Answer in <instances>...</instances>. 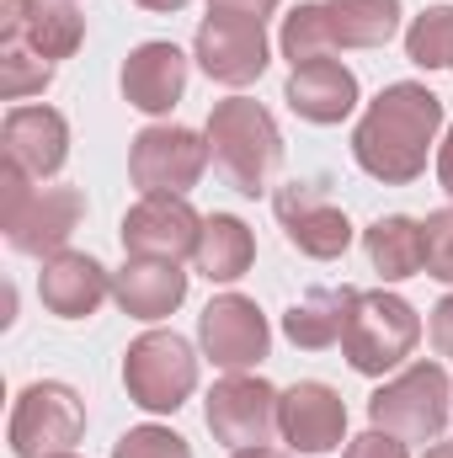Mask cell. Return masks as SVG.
I'll return each mask as SVG.
<instances>
[{"mask_svg": "<svg viewBox=\"0 0 453 458\" xmlns=\"http://www.w3.org/2000/svg\"><path fill=\"white\" fill-rule=\"evenodd\" d=\"M192 261H198V272L209 283H240L251 272V261H256V234H251L245 219H235V214H209Z\"/></svg>", "mask_w": 453, "mask_h": 458, "instance_id": "7402d4cb", "label": "cell"}, {"mask_svg": "<svg viewBox=\"0 0 453 458\" xmlns=\"http://www.w3.org/2000/svg\"><path fill=\"white\" fill-rule=\"evenodd\" d=\"M427 458H453V443H432V448H427Z\"/></svg>", "mask_w": 453, "mask_h": 458, "instance_id": "8d00e7d4", "label": "cell"}, {"mask_svg": "<svg viewBox=\"0 0 453 458\" xmlns=\"http://www.w3.org/2000/svg\"><path fill=\"white\" fill-rule=\"evenodd\" d=\"M209 171V133H192V128H176V123H155L144 133H133L128 144V176L133 187L150 198V192H176L187 198Z\"/></svg>", "mask_w": 453, "mask_h": 458, "instance_id": "ba28073f", "label": "cell"}, {"mask_svg": "<svg viewBox=\"0 0 453 458\" xmlns=\"http://www.w3.org/2000/svg\"><path fill=\"white\" fill-rule=\"evenodd\" d=\"M123 102L128 107H139V113L150 117H166L176 102H182V91H187V54L176 48V43H139L128 59H123Z\"/></svg>", "mask_w": 453, "mask_h": 458, "instance_id": "e0dca14e", "label": "cell"}, {"mask_svg": "<svg viewBox=\"0 0 453 458\" xmlns=\"http://www.w3.org/2000/svg\"><path fill=\"white\" fill-rule=\"evenodd\" d=\"M331 48H384L400 32V0H321Z\"/></svg>", "mask_w": 453, "mask_h": 458, "instance_id": "44dd1931", "label": "cell"}, {"mask_svg": "<svg viewBox=\"0 0 453 458\" xmlns=\"http://www.w3.org/2000/svg\"><path fill=\"white\" fill-rule=\"evenodd\" d=\"M363 250H368V261L384 283H406V277L422 272V225L406 219V214L373 219L363 229Z\"/></svg>", "mask_w": 453, "mask_h": 458, "instance_id": "603a6c76", "label": "cell"}, {"mask_svg": "<svg viewBox=\"0 0 453 458\" xmlns=\"http://www.w3.org/2000/svg\"><path fill=\"white\" fill-rule=\"evenodd\" d=\"M198 342H203V357L225 373H245L267 357L272 346V331H267V315L256 310V299L245 293H219L203 315H198Z\"/></svg>", "mask_w": 453, "mask_h": 458, "instance_id": "7c38bea8", "label": "cell"}, {"mask_svg": "<svg viewBox=\"0 0 453 458\" xmlns=\"http://www.w3.org/2000/svg\"><path fill=\"white\" fill-rule=\"evenodd\" d=\"M198 240H203V214L176 192H150L123 214V250L139 261L182 267L187 256H198Z\"/></svg>", "mask_w": 453, "mask_h": 458, "instance_id": "30bf717a", "label": "cell"}, {"mask_svg": "<svg viewBox=\"0 0 453 458\" xmlns=\"http://www.w3.org/2000/svg\"><path fill=\"white\" fill-rule=\"evenodd\" d=\"M0 139H5V160L21 165L32 182L59 176L70 160V123L54 107H11Z\"/></svg>", "mask_w": 453, "mask_h": 458, "instance_id": "2e32d148", "label": "cell"}, {"mask_svg": "<svg viewBox=\"0 0 453 458\" xmlns=\"http://www.w3.org/2000/svg\"><path fill=\"white\" fill-rule=\"evenodd\" d=\"M352 304H357V288H315L283 315V336L294 346H304V352H326L346 336Z\"/></svg>", "mask_w": 453, "mask_h": 458, "instance_id": "ffe728a7", "label": "cell"}, {"mask_svg": "<svg viewBox=\"0 0 453 458\" xmlns=\"http://www.w3.org/2000/svg\"><path fill=\"white\" fill-rule=\"evenodd\" d=\"M209 155L214 165L225 171V182L240 192V198H261L267 192V176L283 155V133L272 113L251 97H229V102H214L209 113Z\"/></svg>", "mask_w": 453, "mask_h": 458, "instance_id": "3957f363", "label": "cell"}, {"mask_svg": "<svg viewBox=\"0 0 453 458\" xmlns=\"http://www.w3.org/2000/svg\"><path fill=\"white\" fill-rule=\"evenodd\" d=\"M453 416V384L443 362H411L368 400V421L379 432H395L400 443H443Z\"/></svg>", "mask_w": 453, "mask_h": 458, "instance_id": "277c9868", "label": "cell"}, {"mask_svg": "<svg viewBox=\"0 0 453 458\" xmlns=\"http://www.w3.org/2000/svg\"><path fill=\"white\" fill-rule=\"evenodd\" d=\"M278 48H283V59H288L294 70L337 54V48H331V32H326V11H321V0H304V5H294V11L283 16Z\"/></svg>", "mask_w": 453, "mask_h": 458, "instance_id": "d4e9b609", "label": "cell"}, {"mask_svg": "<svg viewBox=\"0 0 453 458\" xmlns=\"http://www.w3.org/2000/svg\"><path fill=\"white\" fill-rule=\"evenodd\" d=\"M278 432L294 454H331L346 443V405L331 384L321 378H304L294 389H283L278 400Z\"/></svg>", "mask_w": 453, "mask_h": 458, "instance_id": "4fadbf2b", "label": "cell"}, {"mask_svg": "<svg viewBox=\"0 0 453 458\" xmlns=\"http://www.w3.org/2000/svg\"><path fill=\"white\" fill-rule=\"evenodd\" d=\"M38 0H0V43H21Z\"/></svg>", "mask_w": 453, "mask_h": 458, "instance_id": "4dcf8cb0", "label": "cell"}, {"mask_svg": "<svg viewBox=\"0 0 453 458\" xmlns=\"http://www.w3.org/2000/svg\"><path fill=\"white\" fill-rule=\"evenodd\" d=\"M81 214H86V198L75 187H32V176L5 160V171H0V229L11 240V250L38 256V261L59 256L70 245V234L81 229Z\"/></svg>", "mask_w": 453, "mask_h": 458, "instance_id": "7a4b0ae2", "label": "cell"}, {"mask_svg": "<svg viewBox=\"0 0 453 458\" xmlns=\"http://www.w3.org/2000/svg\"><path fill=\"white\" fill-rule=\"evenodd\" d=\"M54 458H75V454H54Z\"/></svg>", "mask_w": 453, "mask_h": 458, "instance_id": "74e56055", "label": "cell"}, {"mask_svg": "<svg viewBox=\"0 0 453 458\" xmlns=\"http://www.w3.org/2000/svg\"><path fill=\"white\" fill-rule=\"evenodd\" d=\"M341 458H411V443H400L395 432L368 427L363 437H352V443H346V454H341Z\"/></svg>", "mask_w": 453, "mask_h": 458, "instance_id": "f546056e", "label": "cell"}, {"mask_svg": "<svg viewBox=\"0 0 453 458\" xmlns=\"http://www.w3.org/2000/svg\"><path fill=\"white\" fill-rule=\"evenodd\" d=\"M113 299H117L123 315L155 326V320H166V315L182 310V299H187V272H182L176 261H139V256H128L123 272H113Z\"/></svg>", "mask_w": 453, "mask_h": 458, "instance_id": "ac0fdd59", "label": "cell"}, {"mask_svg": "<svg viewBox=\"0 0 453 458\" xmlns=\"http://www.w3.org/2000/svg\"><path fill=\"white\" fill-rule=\"evenodd\" d=\"M278 389L267 378H251V373H229L209 389V405H203V421L209 432L235 448H267L272 432H278Z\"/></svg>", "mask_w": 453, "mask_h": 458, "instance_id": "8fae6325", "label": "cell"}, {"mask_svg": "<svg viewBox=\"0 0 453 458\" xmlns=\"http://www.w3.org/2000/svg\"><path fill=\"white\" fill-rule=\"evenodd\" d=\"M107 293H113V272H107L97 256H86V250H59V256H48L43 272H38V299H43V310L59 315V320H86V315H97Z\"/></svg>", "mask_w": 453, "mask_h": 458, "instance_id": "9a60e30c", "label": "cell"}, {"mask_svg": "<svg viewBox=\"0 0 453 458\" xmlns=\"http://www.w3.org/2000/svg\"><path fill=\"white\" fill-rule=\"evenodd\" d=\"M192 59L219 86H251V81H261V70L272 64L267 21L261 16H240V11H209L203 27H198Z\"/></svg>", "mask_w": 453, "mask_h": 458, "instance_id": "9c48e42d", "label": "cell"}, {"mask_svg": "<svg viewBox=\"0 0 453 458\" xmlns=\"http://www.w3.org/2000/svg\"><path fill=\"white\" fill-rule=\"evenodd\" d=\"M21 43H27L38 59L59 64V59H70V54L86 43V16H81L70 0H38V11H32Z\"/></svg>", "mask_w": 453, "mask_h": 458, "instance_id": "cb8c5ba5", "label": "cell"}, {"mask_svg": "<svg viewBox=\"0 0 453 458\" xmlns=\"http://www.w3.org/2000/svg\"><path fill=\"white\" fill-rule=\"evenodd\" d=\"M432 346H438V357H453V293L449 299H438V310H432Z\"/></svg>", "mask_w": 453, "mask_h": 458, "instance_id": "1f68e13d", "label": "cell"}, {"mask_svg": "<svg viewBox=\"0 0 453 458\" xmlns=\"http://www.w3.org/2000/svg\"><path fill=\"white\" fill-rule=\"evenodd\" d=\"M422 267H427V277L453 283V208L427 214V225H422Z\"/></svg>", "mask_w": 453, "mask_h": 458, "instance_id": "f1b7e54d", "label": "cell"}, {"mask_svg": "<svg viewBox=\"0 0 453 458\" xmlns=\"http://www.w3.org/2000/svg\"><path fill=\"white\" fill-rule=\"evenodd\" d=\"M272 208H278V219L288 229V245L304 250V256H315V261H337L341 250L352 245L346 214H341L315 182H288V187L272 198Z\"/></svg>", "mask_w": 453, "mask_h": 458, "instance_id": "5bb4252c", "label": "cell"}, {"mask_svg": "<svg viewBox=\"0 0 453 458\" xmlns=\"http://www.w3.org/2000/svg\"><path fill=\"white\" fill-rule=\"evenodd\" d=\"M113 458H192V448L171 427H128L113 443Z\"/></svg>", "mask_w": 453, "mask_h": 458, "instance_id": "83f0119b", "label": "cell"}, {"mask_svg": "<svg viewBox=\"0 0 453 458\" xmlns=\"http://www.w3.org/2000/svg\"><path fill=\"white\" fill-rule=\"evenodd\" d=\"M133 5H144V11H182L187 0H133Z\"/></svg>", "mask_w": 453, "mask_h": 458, "instance_id": "d590c367", "label": "cell"}, {"mask_svg": "<svg viewBox=\"0 0 453 458\" xmlns=\"http://www.w3.org/2000/svg\"><path fill=\"white\" fill-rule=\"evenodd\" d=\"M86 432V405L70 384L59 378H43V384H27L11 405V427H5V443L16 458H54L70 454Z\"/></svg>", "mask_w": 453, "mask_h": 458, "instance_id": "52a82bcc", "label": "cell"}, {"mask_svg": "<svg viewBox=\"0 0 453 458\" xmlns=\"http://www.w3.org/2000/svg\"><path fill=\"white\" fill-rule=\"evenodd\" d=\"M438 187L453 198V128L443 133V144H438Z\"/></svg>", "mask_w": 453, "mask_h": 458, "instance_id": "836d02e7", "label": "cell"}, {"mask_svg": "<svg viewBox=\"0 0 453 458\" xmlns=\"http://www.w3.org/2000/svg\"><path fill=\"white\" fill-rule=\"evenodd\" d=\"M229 458H288V454H278V448H235Z\"/></svg>", "mask_w": 453, "mask_h": 458, "instance_id": "e575fe53", "label": "cell"}, {"mask_svg": "<svg viewBox=\"0 0 453 458\" xmlns=\"http://www.w3.org/2000/svg\"><path fill=\"white\" fill-rule=\"evenodd\" d=\"M283 102L304 117V123L331 128V123H341V117H352V107H357V75H352L346 64H337V59L299 64V70H288Z\"/></svg>", "mask_w": 453, "mask_h": 458, "instance_id": "d6986e66", "label": "cell"}, {"mask_svg": "<svg viewBox=\"0 0 453 458\" xmlns=\"http://www.w3.org/2000/svg\"><path fill=\"white\" fill-rule=\"evenodd\" d=\"M422 342V315L400 299V293H357L346 336H341V357L363 373V378H384L389 368H400Z\"/></svg>", "mask_w": 453, "mask_h": 458, "instance_id": "5b68a950", "label": "cell"}, {"mask_svg": "<svg viewBox=\"0 0 453 458\" xmlns=\"http://www.w3.org/2000/svg\"><path fill=\"white\" fill-rule=\"evenodd\" d=\"M48 81H54V64L38 59L27 43H5L0 48V97L5 102H27V97L48 91Z\"/></svg>", "mask_w": 453, "mask_h": 458, "instance_id": "4316f807", "label": "cell"}, {"mask_svg": "<svg viewBox=\"0 0 453 458\" xmlns=\"http://www.w3.org/2000/svg\"><path fill=\"white\" fill-rule=\"evenodd\" d=\"M438 128H443V97H432L416 81H395V86H384L368 102V113L357 117V128H352V160L373 182L406 187V182H416L427 171Z\"/></svg>", "mask_w": 453, "mask_h": 458, "instance_id": "6da1fadb", "label": "cell"}, {"mask_svg": "<svg viewBox=\"0 0 453 458\" xmlns=\"http://www.w3.org/2000/svg\"><path fill=\"white\" fill-rule=\"evenodd\" d=\"M123 389H128V400L139 411L171 416L198 389V352L176 331H144L123 352Z\"/></svg>", "mask_w": 453, "mask_h": 458, "instance_id": "8992f818", "label": "cell"}, {"mask_svg": "<svg viewBox=\"0 0 453 458\" xmlns=\"http://www.w3.org/2000/svg\"><path fill=\"white\" fill-rule=\"evenodd\" d=\"M406 59L416 70H453V5H427L406 27Z\"/></svg>", "mask_w": 453, "mask_h": 458, "instance_id": "484cf974", "label": "cell"}, {"mask_svg": "<svg viewBox=\"0 0 453 458\" xmlns=\"http://www.w3.org/2000/svg\"><path fill=\"white\" fill-rule=\"evenodd\" d=\"M278 5H283V0H209V11H240V16H261V21H267Z\"/></svg>", "mask_w": 453, "mask_h": 458, "instance_id": "d6a6232c", "label": "cell"}]
</instances>
